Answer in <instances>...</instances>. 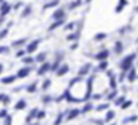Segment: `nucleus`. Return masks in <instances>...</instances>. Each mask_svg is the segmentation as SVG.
<instances>
[{"instance_id": "f257e3e1", "label": "nucleus", "mask_w": 138, "mask_h": 125, "mask_svg": "<svg viewBox=\"0 0 138 125\" xmlns=\"http://www.w3.org/2000/svg\"><path fill=\"white\" fill-rule=\"evenodd\" d=\"M135 59H137V55L135 53H129V55H126L123 59H120L119 60V68L122 72H129L132 68H134V62H135Z\"/></svg>"}, {"instance_id": "f03ea898", "label": "nucleus", "mask_w": 138, "mask_h": 125, "mask_svg": "<svg viewBox=\"0 0 138 125\" xmlns=\"http://www.w3.org/2000/svg\"><path fill=\"white\" fill-rule=\"evenodd\" d=\"M93 82H94V75H91V77L87 80V93H85V96H84V99H82V102H87V100L93 96Z\"/></svg>"}, {"instance_id": "7ed1b4c3", "label": "nucleus", "mask_w": 138, "mask_h": 125, "mask_svg": "<svg viewBox=\"0 0 138 125\" xmlns=\"http://www.w3.org/2000/svg\"><path fill=\"white\" fill-rule=\"evenodd\" d=\"M40 41H41V40H38V38H37V40H32V41H31V43L25 47V51L28 53V55L34 53V51H35V50L38 49V46H40Z\"/></svg>"}, {"instance_id": "20e7f679", "label": "nucleus", "mask_w": 138, "mask_h": 125, "mask_svg": "<svg viewBox=\"0 0 138 125\" xmlns=\"http://www.w3.org/2000/svg\"><path fill=\"white\" fill-rule=\"evenodd\" d=\"M49 71H52V63L50 62H44V63H41V66L38 68L37 71V75H44L46 72H49Z\"/></svg>"}, {"instance_id": "39448f33", "label": "nucleus", "mask_w": 138, "mask_h": 125, "mask_svg": "<svg viewBox=\"0 0 138 125\" xmlns=\"http://www.w3.org/2000/svg\"><path fill=\"white\" fill-rule=\"evenodd\" d=\"M109 55H110V51H109L107 49H103V50H100L98 53H96L94 58L97 59V60H100V62H103V60H107Z\"/></svg>"}, {"instance_id": "423d86ee", "label": "nucleus", "mask_w": 138, "mask_h": 125, "mask_svg": "<svg viewBox=\"0 0 138 125\" xmlns=\"http://www.w3.org/2000/svg\"><path fill=\"white\" fill-rule=\"evenodd\" d=\"M30 72H31V68H30V66H24V68H21V69L18 71L16 77H18V78H26L28 75H30Z\"/></svg>"}, {"instance_id": "0eeeda50", "label": "nucleus", "mask_w": 138, "mask_h": 125, "mask_svg": "<svg viewBox=\"0 0 138 125\" xmlns=\"http://www.w3.org/2000/svg\"><path fill=\"white\" fill-rule=\"evenodd\" d=\"M18 80V77L16 75H8V77H3L2 80H0V82L4 85H9V84H13L15 81Z\"/></svg>"}, {"instance_id": "6e6552de", "label": "nucleus", "mask_w": 138, "mask_h": 125, "mask_svg": "<svg viewBox=\"0 0 138 125\" xmlns=\"http://www.w3.org/2000/svg\"><path fill=\"white\" fill-rule=\"evenodd\" d=\"M10 9H12V6L9 3H6V2L2 3L0 4V16H6V15L10 12Z\"/></svg>"}, {"instance_id": "1a4fd4ad", "label": "nucleus", "mask_w": 138, "mask_h": 125, "mask_svg": "<svg viewBox=\"0 0 138 125\" xmlns=\"http://www.w3.org/2000/svg\"><path fill=\"white\" fill-rule=\"evenodd\" d=\"M52 18L54 19V21H60V19H63L65 18V11H63V9H56V11L53 12Z\"/></svg>"}, {"instance_id": "9d476101", "label": "nucleus", "mask_w": 138, "mask_h": 125, "mask_svg": "<svg viewBox=\"0 0 138 125\" xmlns=\"http://www.w3.org/2000/svg\"><path fill=\"white\" fill-rule=\"evenodd\" d=\"M137 78H138V74H137V69H135V68H132L129 72H126V80L129 81V82H134Z\"/></svg>"}, {"instance_id": "9b49d317", "label": "nucleus", "mask_w": 138, "mask_h": 125, "mask_svg": "<svg viewBox=\"0 0 138 125\" xmlns=\"http://www.w3.org/2000/svg\"><path fill=\"white\" fill-rule=\"evenodd\" d=\"M68 72H69V66H68L66 63H63V65H60V68L57 69L56 75L57 77H63V75H66Z\"/></svg>"}, {"instance_id": "f8f14e48", "label": "nucleus", "mask_w": 138, "mask_h": 125, "mask_svg": "<svg viewBox=\"0 0 138 125\" xmlns=\"http://www.w3.org/2000/svg\"><path fill=\"white\" fill-rule=\"evenodd\" d=\"M128 4V0H119L118 2V4H116V7H115V12L116 13H120V12L123 11V7Z\"/></svg>"}, {"instance_id": "ddd939ff", "label": "nucleus", "mask_w": 138, "mask_h": 125, "mask_svg": "<svg viewBox=\"0 0 138 125\" xmlns=\"http://www.w3.org/2000/svg\"><path fill=\"white\" fill-rule=\"evenodd\" d=\"M38 112H40V110L37 109V107H34V109H31V112H30V115H28V116H26V124H30L31 122V119H34V118H37V115H38Z\"/></svg>"}, {"instance_id": "4468645a", "label": "nucleus", "mask_w": 138, "mask_h": 125, "mask_svg": "<svg viewBox=\"0 0 138 125\" xmlns=\"http://www.w3.org/2000/svg\"><path fill=\"white\" fill-rule=\"evenodd\" d=\"M26 41H28V38H26V37L19 38V40H15V41H12V47H21V46L26 44Z\"/></svg>"}, {"instance_id": "2eb2a0df", "label": "nucleus", "mask_w": 138, "mask_h": 125, "mask_svg": "<svg viewBox=\"0 0 138 125\" xmlns=\"http://www.w3.org/2000/svg\"><path fill=\"white\" fill-rule=\"evenodd\" d=\"M65 24V19H60V21H54L52 24V25L49 27V31H54L56 28H59V27H62Z\"/></svg>"}, {"instance_id": "dca6fc26", "label": "nucleus", "mask_w": 138, "mask_h": 125, "mask_svg": "<svg viewBox=\"0 0 138 125\" xmlns=\"http://www.w3.org/2000/svg\"><path fill=\"white\" fill-rule=\"evenodd\" d=\"M90 68H91V63H85V65L82 66L81 69H79V77H84V75H87V74L90 72Z\"/></svg>"}, {"instance_id": "f3484780", "label": "nucleus", "mask_w": 138, "mask_h": 125, "mask_svg": "<svg viewBox=\"0 0 138 125\" xmlns=\"http://www.w3.org/2000/svg\"><path fill=\"white\" fill-rule=\"evenodd\" d=\"M60 62H62V56H57L54 63H52V71L53 72H57V69L60 68Z\"/></svg>"}, {"instance_id": "a211bd4d", "label": "nucleus", "mask_w": 138, "mask_h": 125, "mask_svg": "<svg viewBox=\"0 0 138 125\" xmlns=\"http://www.w3.org/2000/svg\"><path fill=\"white\" fill-rule=\"evenodd\" d=\"M79 113H81V109H72L71 112H69V115H68V121H72V119H75V118L78 116Z\"/></svg>"}, {"instance_id": "6ab92c4d", "label": "nucleus", "mask_w": 138, "mask_h": 125, "mask_svg": "<svg viewBox=\"0 0 138 125\" xmlns=\"http://www.w3.org/2000/svg\"><path fill=\"white\" fill-rule=\"evenodd\" d=\"M107 68H109V60H103V62H100L98 66L96 68V72H97V71H107Z\"/></svg>"}, {"instance_id": "aec40b11", "label": "nucleus", "mask_w": 138, "mask_h": 125, "mask_svg": "<svg viewBox=\"0 0 138 125\" xmlns=\"http://www.w3.org/2000/svg\"><path fill=\"white\" fill-rule=\"evenodd\" d=\"M125 102H126L125 96H119V97H116V99L113 100V105H115V106H122Z\"/></svg>"}, {"instance_id": "412c9836", "label": "nucleus", "mask_w": 138, "mask_h": 125, "mask_svg": "<svg viewBox=\"0 0 138 125\" xmlns=\"http://www.w3.org/2000/svg\"><path fill=\"white\" fill-rule=\"evenodd\" d=\"M25 107H26V102L24 99L18 100V103L15 105V110H22V109H25Z\"/></svg>"}, {"instance_id": "4be33fe9", "label": "nucleus", "mask_w": 138, "mask_h": 125, "mask_svg": "<svg viewBox=\"0 0 138 125\" xmlns=\"http://www.w3.org/2000/svg\"><path fill=\"white\" fill-rule=\"evenodd\" d=\"M46 56H47V55H46L44 51H41V53H38L34 59H35V62H38V63H44L46 62Z\"/></svg>"}, {"instance_id": "5701e85b", "label": "nucleus", "mask_w": 138, "mask_h": 125, "mask_svg": "<svg viewBox=\"0 0 138 125\" xmlns=\"http://www.w3.org/2000/svg\"><path fill=\"white\" fill-rule=\"evenodd\" d=\"M123 51V44H122V41H116L115 43V53L116 55H120Z\"/></svg>"}, {"instance_id": "b1692460", "label": "nucleus", "mask_w": 138, "mask_h": 125, "mask_svg": "<svg viewBox=\"0 0 138 125\" xmlns=\"http://www.w3.org/2000/svg\"><path fill=\"white\" fill-rule=\"evenodd\" d=\"M107 38V33H97L94 35V41H103Z\"/></svg>"}, {"instance_id": "393cba45", "label": "nucleus", "mask_w": 138, "mask_h": 125, "mask_svg": "<svg viewBox=\"0 0 138 125\" xmlns=\"http://www.w3.org/2000/svg\"><path fill=\"white\" fill-rule=\"evenodd\" d=\"M59 0H52V2H49V3H46L44 6H43V9H50V7H56L59 6Z\"/></svg>"}, {"instance_id": "a878e982", "label": "nucleus", "mask_w": 138, "mask_h": 125, "mask_svg": "<svg viewBox=\"0 0 138 125\" xmlns=\"http://www.w3.org/2000/svg\"><path fill=\"white\" fill-rule=\"evenodd\" d=\"M115 112H113V110H107V112H106V116H104V122H110L113 119V118H115Z\"/></svg>"}, {"instance_id": "bb28decb", "label": "nucleus", "mask_w": 138, "mask_h": 125, "mask_svg": "<svg viewBox=\"0 0 138 125\" xmlns=\"http://www.w3.org/2000/svg\"><path fill=\"white\" fill-rule=\"evenodd\" d=\"M138 121V116L137 115H131V116H128V118H125L123 119V124H129V122H137Z\"/></svg>"}, {"instance_id": "cd10ccee", "label": "nucleus", "mask_w": 138, "mask_h": 125, "mask_svg": "<svg viewBox=\"0 0 138 125\" xmlns=\"http://www.w3.org/2000/svg\"><path fill=\"white\" fill-rule=\"evenodd\" d=\"M37 84H38L37 81H34L32 84H30L28 87H26V91H28V93H35V91H37Z\"/></svg>"}, {"instance_id": "c85d7f7f", "label": "nucleus", "mask_w": 138, "mask_h": 125, "mask_svg": "<svg viewBox=\"0 0 138 125\" xmlns=\"http://www.w3.org/2000/svg\"><path fill=\"white\" fill-rule=\"evenodd\" d=\"M109 107H110V103H103V105H98V106L96 107V110H97V112H101V110H110Z\"/></svg>"}, {"instance_id": "c756f323", "label": "nucleus", "mask_w": 138, "mask_h": 125, "mask_svg": "<svg viewBox=\"0 0 138 125\" xmlns=\"http://www.w3.org/2000/svg\"><path fill=\"white\" fill-rule=\"evenodd\" d=\"M109 87L112 88V90H116V87H118V80H116L115 77L110 78V81H109Z\"/></svg>"}, {"instance_id": "7c9ffc66", "label": "nucleus", "mask_w": 138, "mask_h": 125, "mask_svg": "<svg viewBox=\"0 0 138 125\" xmlns=\"http://www.w3.org/2000/svg\"><path fill=\"white\" fill-rule=\"evenodd\" d=\"M93 107H94V106H93V103H85V106L81 109V113H87V112H90V110L93 109Z\"/></svg>"}, {"instance_id": "2f4dec72", "label": "nucleus", "mask_w": 138, "mask_h": 125, "mask_svg": "<svg viewBox=\"0 0 138 125\" xmlns=\"http://www.w3.org/2000/svg\"><path fill=\"white\" fill-rule=\"evenodd\" d=\"M116 97H118V90H112V91L107 94V102L109 100H115Z\"/></svg>"}, {"instance_id": "473e14b6", "label": "nucleus", "mask_w": 138, "mask_h": 125, "mask_svg": "<svg viewBox=\"0 0 138 125\" xmlns=\"http://www.w3.org/2000/svg\"><path fill=\"white\" fill-rule=\"evenodd\" d=\"M78 37H79L78 33H74V34H69V35L66 37V40L68 41H76V40H78Z\"/></svg>"}, {"instance_id": "72a5a7b5", "label": "nucleus", "mask_w": 138, "mask_h": 125, "mask_svg": "<svg viewBox=\"0 0 138 125\" xmlns=\"http://www.w3.org/2000/svg\"><path fill=\"white\" fill-rule=\"evenodd\" d=\"M22 62L25 63V65H31L32 62H35V59L31 58V56H25V58H22Z\"/></svg>"}, {"instance_id": "f704fd0d", "label": "nucleus", "mask_w": 138, "mask_h": 125, "mask_svg": "<svg viewBox=\"0 0 138 125\" xmlns=\"http://www.w3.org/2000/svg\"><path fill=\"white\" fill-rule=\"evenodd\" d=\"M31 13V6L30 4H28V6L25 7V9H24L22 11V13H21V16H22V18H25V16H28V15Z\"/></svg>"}, {"instance_id": "c9c22d12", "label": "nucleus", "mask_w": 138, "mask_h": 125, "mask_svg": "<svg viewBox=\"0 0 138 125\" xmlns=\"http://www.w3.org/2000/svg\"><path fill=\"white\" fill-rule=\"evenodd\" d=\"M41 100H43V103H46V105H47V103H50V102H52V100H53V97H52V96H50V94H44V96H43V99H41Z\"/></svg>"}, {"instance_id": "e433bc0d", "label": "nucleus", "mask_w": 138, "mask_h": 125, "mask_svg": "<svg viewBox=\"0 0 138 125\" xmlns=\"http://www.w3.org/2000/svg\"><path fill=\"white\" fill-rule=\"evenodd\" d=\"M50 85H52V81H50V80H44V82H43V90H44V91H47Z\"/></svg>"}, {"instance_id": "4c0bfd02", "label": "nucleus", "mask_w": 138, "mask_h": 125, "mask_svg": "<svg viewBox=\"0 0 138 125\" xmlns=\"http://www.w3.org/2000/svg\"><path fill=\"white\" fill-rule=\"evenodd\" d=\"M131 106H132V100H126V102H125L122 106H120V109L125 110V109H128V107H131Z\"/></svg>"}, {"instance_id": "58836bf2", "label": "nucleus", "mask_w": 138, "mask_h": 125, "mask_svg": "<svg viewBox=\"0 0 138 125\" xmlns=\"http://www.w3.org/2000/svg\"><path fill=\"white\" fill-rule=\"evenodd\" d=\"M62 121H63V113H59V115H57V118H56V121H54V124H53V125H60V124H62Z\"/></svg>"}, {"instance_id": "ea45409f", "label": "nucleus", "mask_w": 138, "mask_h": 125, "mask_svg": "<svg viewBox=\"0 0 138 125\" xmlns=\"http://www.w3.org/2000/svg\"><path fill=\"white\" fill-rule=\"evenodd\" d=\"M8 33H9V29H8V28L2 29V31H0V40H3V38H6V35H8Z\"/></svg>"}, {"instance_id": "a19ab883", "label": "nucleus", "mask_w": 138, "mask_h": 125, "mask_svg": "<svg viewBox=\"0 0 138 125\" xmlns=\"http://www.w3.org/2000/svg\"><path fill=\"white\" fill-rule=\"evenodd\" d=\"M75 28V22H69V24H66L65 25V29H68V31H71V29Z\"/></svg>"}, {"instance_id": "79ce46f5", "label": "nucleus", "mask_w": 138, "mask_h": 125, "mask_svg": "<svg viewBox=\"0 0 138 125\" xmlns=\"http://www.w3.org/2000/svg\"><path fill=\"white\" fill-rule=\"evenodd\" d=\"M81 3H82V0H76V2H74V3L69 4V9H75V7L78 6V4H81Z\"/></svg>"}, {"instance_id": "37998d69", "label": "nucleus", "mask_w": 138, "mask_h": 125, "mask_svg": "<svg viewBox=\"0 0 138 125\" xmlns=\"http://www.w3.org/2000/svg\"><path fill=\"white\" fill-rule=\"evenodd\" d=\"M9 115H8V110L6 109H2L0 110V118H8Z\"/></svg>"}, {"instance_id": "c03bdc74", "label": "nucleus", "mask_w": 138, "mask_h": 125, "mask_svg": "<svg viewBox=\"0 0 138 125\" xmlns=\"http://www.w3.org/2000/svg\"><path fill=\"white\" fill-rule=\"evenodd\" d=\"M4 125H12V116L9 115L8 118H4Z\"/></svg>"}, {"instance_id": "a18cd8bd", "label": "nucleus", "mask_w": 138, "mask_h": 125, "mask_svg": "<svg viewBox=\"0 0 138 125\" xmlns=\"http://www.w3.org/2000/svg\"><path fill=\"white\" fill-rule=\"evenodd\" d=\"M8 51H9L8 46H0V53H8Z\"/></svg>"}, {"instance_id": "49530a36", "label": "nucleus", "mask_w": 138, "mask_h": 125, "mask_svg": "<svg viewBox=\"0 0 138 125\" xmlns=\"http://www.w3.org/2000/svg\"><path fill=\"white\" fill-rule=\"evenodd\" d=\"M25 50H19L18 53H16V58H25Z\"/></svg>"}, {"instance_id": "de8ad7c7", "label": "nucleus", "mask_w": 138, "mask_h": 125, "mask_svg": "<svg viewBox=\"0 0 138 125\" xmlns=\"http://www.w3.org/2000/svg\"><path fill=\"white\" fill-rule=\"evenodd\" d=\"M44 116H46V112H44V110H40L38 115H37V119H43Z\"/></svg>"}, {"instance_id": "09e8293b", "label": "nucleus", "mask_w": 138, "mask_h": 125, "mask_svg": "<svg viewBox=\"0 0 138 125\" xmlns=\"http://www.w3.org/2000/svg\"><path fill=\"white\" fill-rule=\"evenodd\" d=\"M91 99H93V100H98V99H101V94H98V93H97V94H93V96H91Z\"/></svg>"}, {"instance_id": "8fccbe9b", "label": "nucleus", "mask_w": 138, "mask_h": 125, "mask_svg": "<svg viewBox=\"0 0 138 125\" xmlns=\"http://www.w3.org/2000/svg\"><path fill=\"white\" fill-rule=\"evenodd\" d=\"M6 97H8V94H0V102H4Z\"/></svg>"}, {"instance_id": "3c124183", "label": "nucleus", "mask_w": 138, "mask_h": 125, "mask_svg": "<svg viewBox=\"0 0 138 125\" xmlns=\"http://www.w3.org/2000/svg\"><path fill=\"white\" fill-rule=\"evenodd\" d=\"M76 47H78V43H74V44H71V50H75Z\"/></svg>"}, {"instance_id": "603ef678", "label": "nucleus", "mask_w": 138, "mask_h": 125, "mask_svg": "<svg viewBox=\"0 0 138 125\" xmlns=\"http://www.w3.org/2000/svg\"><path fill=\"white\" fill-rule=\"evenodd\" d=\"M3 69H4V66H3V63H0V74L3 72Z\"/></svg>"}, {"instance_id": "864d4df0", "label": "nucleus", "mask_w": 138, "mask_h": 125, "mask_svg": "<svg viewBox=\"0 0 138 125\" xmlns=\"http://www.w3.org/2000/svg\"><path fill=\"white\" fill-rule=\"evenodd\" d=\"M3 22H4V16H0V25H2Z\"/></svg>"}, {"instance_id": "5fc2aeb1", "label": "nucleus", "mask_w": 138, "mask_h": 125, "mask_svg": "<svg viewBox=\"0 0 138 125\" xmlns=\"http://www.w3.org/2000/svg\"><path fill=\"white\" fill-rule=\"evenodd\" d=\"M0 3H4V0H0Z\"/></svg>"}, {"instance_id": "6e6d98bb", "label": "nucleus", "mask_w": 138, "mask_h": 125, "mask_svg": "<svg viewBox=\"0 0 138 125\" xmlns=\"http://www.w3.org/2000/svg\"><path fill=\"white\" fill-rule=\"evenodd\" d=\"M30 125H38V124H30Z\"/></svg>"}, {"instance_id": "4d7b16f0", "label": "nucleus", "mask_w": 138, "mask_h": 125, "mask_svg": "<svg viewBox=\"0 0 138 125\" xmlns=\"http://www.w3.org/2000/svg\"><path fill=\"white\" fill-rule=\"evenodd\" d=\"M98 125H103V122H101V124H98Z\"/></svg>"}, {"instance_id": "13d9d810", "label": "nucleus", "mask_w": 138, "mask_h": 125, "mask_svg": "<svg viewBox=\"0 0 138 125\" xmlns=\"http://www.w3.org/2000/svg\"><path fill=\"white\" fill-rule=\"evenodd\" d=\"M109 125H115V124H109Z\"/></svg>"}, {"instance_id": "bf43d9fd", "label": "nucleus", "mask_w": 138, "mask_h": 125, "mask_svg": "<svg viewBox=\"0 0 138 125\" xmlns=\"http://www.w3.org/2000/svg\"><path fill=\"white\" fill-rule=\"evenodd\" d=\"M137 43H138V38H137Z\"/></svg>"}]
</instances>
